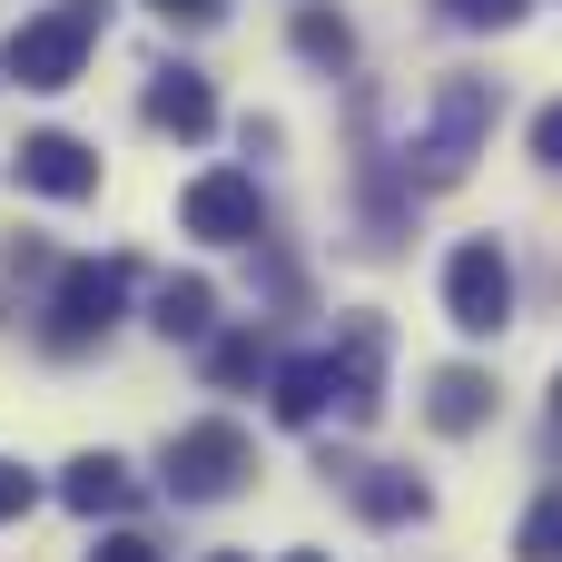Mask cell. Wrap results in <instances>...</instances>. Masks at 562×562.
Returning <instances> with one entry per match:
<instances>
[{
  "label": "cell",
  "instance_id": "1",
  "mask_svg": "<svg viewBox=\"0 0 562 562\" xmlns=\"http://www.w3.org/2000/svg\"><path fill=\"white\" fill-rule=\"evenodd\" d=\"M484 128H494V79H445L425 99V128L405 148V178L415 188H464V168L484 158Z\"/></svg>",
  "mask_w": 562,
  "mask_h": 562
},
{
  "label": "cell",
  "instance_id": "2",
  "mask_svg": "<svg viewBox=\"0 0 562 562\" xmlns=\"http://www.w3.org/2000/svg\"><path fill=\"white\" fill-rule=\"evenodd\" d=\"M247 474H257V445H247V425H227V415L178 425V435H168V454H158V484H168L178 504H227Z\"/></svg>",
  "mask_w": 562,
  "mask_h": 562
},
{
  "label": "cell",
  "instance_id": "3",
  "mask_svg": "<svg viewBox=\"0 0 562 562\" xmlns=\"http://www.w3.org/2000/svg\"><path fill=\"white\" fill-rule=\"evenodd\" d=\"M119 306H128V257H79V267H59V286H49V346L59 356H79V346H99L109 326H119Z\"/></svg>",
  "mask_w": 562,
  "mask_h": 562
},
{
  "label": "cell",
  "instance_id": "4",
  "mask_svg": "<svg viewBox=\"0 0 562 562\" xmlns=\"http://www.w3.org/2000/svg\"><path fill=\"white\" fill-rule=\"evenodd\" d=\"M445 316L464 336H504L514 326V257H504V237H464L445 257Z\"/></svg>",
  "mask_w": 562,
  "mask_h": 562
},
{
  "label": "cell",
  "instance_id": "5",
  "mask_svg": "<svg viewBox=\"0 0 562 562\" xmlns=\"http://www.w3.org/2000/svg\"><path fill=\"white\" fill-rule=\"evenodd\" d=\"M178 217H188V237H207V247H257V227H267L247 168H207V178L178 198Z\"/></svg>",
  "mask_w": 562,
  "mask_h": 562
},
{
  "label": "cell",
  "instance_id": "6",
  "mask_svg": "<svg viewBox=\"0 0 562 562\" xmlns=\"http://www.w3.org/2000/svg\"><path fill=\"white\" fill-rule=\"evenodd\" d=\"M79 59H89V20H69V10H40V20L10 30V79L20 89H69Z\"/></svg>",
  "mask_w": 562,
  "mask_h": 562
},
{
  "label": "cell",
  "instance_id": "7",
  "mask_svg": "<svg viewBox=\"0 0 562 562\" xmlns=\"http://www.w3.org/2000/svg\"><path fill=\"white\" fill-rule=\"evenodd\" d=\"M326 375H336L346 425H375V415H385V326H375V316H346V336H336Z\"/></svg>",
  "mask_w": 562,
  "mask_h": 562
},
{
  "label": "cell",
  "instance_id": "8",
  "mask_svg": "<svg viewBox=\"0 0 562 562\" xmlns=\"http://www.w3.org/2000/svg\"><path fill=\"white\" fill-rule=\"evenodd\" d=\"M20 188H40V198H89V188H99V158H89L69 128H30V138H20Z\"/></svg>",
  "mask_w": 562,
  "mask_h": 562
},
{
  "label": "cell",
  "instance_id": "9",
  "mask_svg": "<svg viewBox=\"0 0 562 562\" xmlns=\"http://www.w3.org/2000/svg\"><path fill=\"white\" fill-rule=\"evenodd\" d=\"M148 128L207 138V128H217V89H207L198 69H148Z\"/></svg>",
  "mask_w": 562,
  "mask_h": 562
},
{
  "label": "cell",
  "instance_id": "10",
  "mask_svg": "<svg viewBox=\"0 0 562 562\" xmlns=\"http://www.w3.org/2000/svg\"><path fill=\"white\" fill-rule=\"evenodd\" d=\"M484 415H494V375H484V366H445V375L425 385V425H435V435H474Z\"/></svg>",
  "mask_w": 562,
  "mask_h": 562
},
{
  "label": "cell",
  "instance_id": "11",
  "mask_svg": "<svg viewBox=\"0 0 562 562\" xmlns=\"http://www.w3.org/2000/svg\"><path fill=\"white\" fill-rule=\"evenodd\" d=\"M346 494H356V514H366V524H425V504H435V494H425L415 474H395V464H356V474H346Z\"/></svg>",
  "mask_w": 562,
  "mask_h": 562
},
{
  "label": "cell",
  "instance_id": "12",
  "mask_svg": "<svg viewBox=\"0 0 562 562\" xmlns=\"http://www.w3.org/2000/svg\"><path fill=\"white\" fill-rule=\"evenodd\" d=\"M59 504H69V514H128V504H138V484H128V464H119V454H79V464L59 474Z\"/></svg>",
  "mask_w": 562,
  "mask_h": 562
},
{
  "label": "cell",
  "instance_id": "13",
  "mask_svg": "<svg viewBox=\"0 0 562 562\" xmlns=\"http://www.w3.org/2000/svg\"><path fill=\"white\" fill-rule=\"evenodd\" d=\"M148 326H158L168 346H198V336L217 326V286H207V277H168L158 306H148Z\"/></svg>",
  "mask_w": 562,
  "mask_h": 562
},
{
  "label": "cell",
  "instance_id": "14",
  "mask_svg": "<svg viewBox=\"0 0 562 562\" xmlns=\"http://www.w3.org/2000/svg\"><path fill=\"white\" fill-rule=\"evenodd\" d=\"M267 385H277V425H316V415L336 405V375H326V356H286Z\"/></svg>",
  "mask_w": 562,
  "mask_h": 562
},
{
  "label": "cell",
  "instance_id": "15",
  "mask_svg": "<svg viewBox=\"0 0 562 562\" xmlns=\"http://www.w3.org/2000/svg\"><path fill=\"white\" fill-rule=\"evenodd\" d=\"M296 49H306V59H326V69H346V59H356V30H346L336 10H316V0H306V10H296Z\"/></svg>",
  "mask_w": 562,
  "mask_h": 562
},
{
  "label": "cell",
  "instance_id": "16",
  "mask_svg": "<svg viewBox=\"0 0 562 562\" xmlns=\"http://www.w3.org/2000/svg\"><path fill=\"white\" fill-rule=\"evenodd\" d=\"M514 562H562V494H543V504L524 514V533H514Z\"/></svg>",
  "mask_w": 562,
  "mask_h": 562
},
{
  "label": "cell",
  "instance_id": "17",
  "mask_svg": "<svg viewBox=\"0 0 562 562\" xmlns=\"http://www.w3.org/2000/svg\"><path fill=\"white\" fill-rule=\"evenodd\" d=\"M257 366H267V336H217V346H207V375H217V385H247Z\"/></svg>",
  "mask_w": 562,
  "mask_h": 562
},
{
  "label": "cell",
  "instance_id": "18",
  "mask_svg": "<svg viewBox=\"0 0 562 562\" xmlns=\"http://www.w3.org/2000/svg\"><path fill=\"white\" fill-rule=\"evenodd\" d=\"M524 10H533V0H445V20H454V30H514Z\"/></svg>",
  "mask_w": 562,
  "mask_h": 562
},
{
  "label": "cell",
  "instance_id": "19",
  "mask_svg": "<svg viewBox=\"0 0 562 562\" xmlns=\"http://www.w3.org/2000/svg\"><path fill=\"white\" fill-rule=\"evenodd\" d=\"M40 504V484H30V464H0V524H20Z\"/></svg>",
  "mask_w": 562,
  "mask_h": 562
},
{
  "label": "cell",
  "instance_id": "20",
  "mask_svg": "<svg viewBox=\"0 0 562 562\" xmlns=\"http://www.w3.org/2000/svg\"><path fill=\"white\" fill-rule=\"evenodd\" d=\"M533 158H543V168H562V99L533 119Z\"/></svg>",
  "mask_w": 562,
  "mask_h": 562
},
{
  "label": "cell",
  "instance_id": "21",
  "mask_svg": "<svg viewBox=\"0 0 562 562\" xmlns=\"http://www.w3.org/2000/svg\"><path fill=\"white\" fill-rule=\"evenodd\" d=\"M89 562H158V543H148V533H109Z\"/></svg>",
  "mask_w": 562,
  "mask_h": 562
},
{
  "label": "cell",
  "instance_id": "22",
  "mask_svg": "<svg viewBox=\"0 0 562 562\" xmlns=\"http://www.w3.org/2000/svg\"><path fill=\"white\" fill-rule=\"evenodd\" d=\"M148 10H168V20H217V0H148Z\"/></svg>",
  "mask_w": 562,
  "mask_h": 562
},
{
  "label": "cell",
  "instance_id": "23",
  "mask_svg": "<svg viewBox=\"0 0 562 562\" xmlns=\"http://www.w3.org/2000/svg\"><path fill=\"white\" fill-rule=\"evenodd\" d=\"M207 562H247V553H207Z\"/></svg>",
  "mask_w": 562,
  "mask_h": 562
},
{
  "label": "cell",
  "instance_id": "24",
  "mask_svg": "<svg viewBox=\"0 0 562 562\" xmlns=\"http://www.w3.org/2000/svg\"><path fill=\"white\" fill-rule=\"evenodd\" d=\"M553 415H562V375H553Z\"/></svg>",
  "mask_w": 562,
  "mask_h": 562
},
{
  "label": "cell",
  "instance_id": "25",
  "mask_svg": "<svg viewBox=\"0 0 562 562\" xmlns=\"http://www.w3.org/2000/svg\"><path fill=\"white\" fill-rule=\"evenodd\" d=\"M286 562H326V553H286Z\"/></svg>",
  "mask_w": 562,
  "mask_h": 562
}]
</instances>
